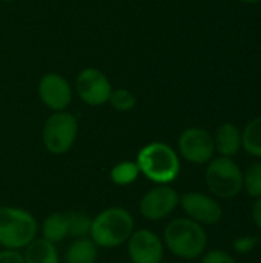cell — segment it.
Here are the masks:
<instances>
[{
    "instance_id": "cell-17",
    "label": "cell",
    "mask_w": 261,
    "mask_h": 263,
    "mask_svg": "<svg viewBox=\"0 0 261 263\" xmlns=\"http://www.w3.org/2000/svg\"><path fill=\"white\" fill-rule=\"evenodd\" d=\"M242 146L252 156L261 159V116L252 119L242 133Z\"/></svg>"
},
{
    "instance_id": "cell-16",
    "label": "cell",
    "mask_w": 261,
    "mask_h": 263,
    "mask_svg": "<svg viewBox=\"0 0 261 263\" xmlns=\"http://www.w3.org/2000/svg\"><path fill=\"white\" fill-rule=\"evenodd\" d=\"M98 247L91 240V237L74 239L72 243L66 248L65 263H97L98 260Z\"/></svg>"
},
{
    "instance_id": "cell-20",
    "label": "cell",
    "mask_w": 261,
    "mask_h": 263,
    "mask_svg": "<svg viewBox=\"0 0 261 263\" xmlns=\"http://www.w3.org/2000/svg\"><path fill=\"white\" fill-rule=\"evenodd\" d=\"M108 103L118 112H129L137 106V97L129 89L115 88V89H112Z\"/></svg>"
},
{
    "instance_id": "cell-27",
    "label": "cell",
    "mask_w": 261,
    "mask_h": 263,
    "mask_svg": "<svg viewBox=\"0 0 261 263\" xmlns=\"http://www.w3.org/2000/svg\"><path fill=\"white\" fill-rule=\"evenodd\" d=\"M0 2H5V3H8V2H14V0H0Z\"/></svg>"
},
{
    "instance_id": "cell-5",
    "label": "cell",
    "mask_w": 261,
    "mask_h": 263,
    "mask_svg": "<svg viewBox=\"0 0 261 263\" xmlns=\"http://www.w3.org/2000/svg\"><path fill=\"white\" fill-rule=\"evenodd\" d=\"M205 183L218 199H232L243 190V171L231 157H215L206 163Z\"/></svg>"
},
{
    "instance_id": "cell-15",
    "label": "cell",
    "mask_w": 261,
    "mask_h": 263,
    "mask_svg": "<svg viewBox=\"0 0 261 263\" xmlns=\"http://www.w3.org/2000/svg\"><path fill=\"white\" fill-rule=\"evenodd\" d=\"M42 237L54 245L60 243L66 237H69V227H68V213L55 211L45 217L40 225Z\"/></svg>"
},
{
    "instance_id": "cell-24",
    "label": "cell",
    "mask_w": 261,
    "mask_h": 263,
    "mask_svg": "<svg viewBox=\"0 0 261 263\" xmlns=\"http://www.w3.org/2000/svg\"><path fill=\"white\" fill-rule=\"evenodd\" d=\"M0 263H25L22 251L17 250H2L0 251Z\"/></svg>"
},
{
    "instance_id": "cell-4",
    "label": "cell",
    "mask_w": 261,
    "mask_h": 263,
    "mask_svg": "<svg viewBox=\"0 0 261 263\" xmlns=\"http://www.w3.org/2000/svg\"><path fill=\"white\" fill-rule=\"evenodd\" d=\"M38 222L32 213L17 206H0V247L25 250L38 236Z\"/></svg>"
},
{
    "instance_id": "cell-11",
    "label": "cell",
    "mask_w": 261,
    "mask_h": 263,
    "mask_svg": "<svg viewBox=\"0 0 261 263\" xmlns=\"http://www.w3.org/2000/svg\"><path fill=\"white\" fill-rule=\"evenodd\" d=\"M178 206H182L186 217L200 223L202 227L215 225L223 217L222 205L214 197L198 191H191L180 196Z\"/></svg>"
},
{
    "instance_id": "cell-28",
    "label": "cell",
    "mask_w": 261,
    "mask_h": 263,
    "mask_svg": "<svg viewBox=\"0 0 261 263\" xmlns=\"http://www.w3.org/2000/svg\"><path fill=\"white\" fill-rule=\"evenodd\" d=\"M160 263H165V262H160Z\"/></svg>"
},
{
    "instance_id": "cell-9",
    "label": "cell",
    "mask_w": 261,
    "mask_h": 263,
    "mask_svg": "<svg viewBox=\"0 0 261 263\" xmlns=\"http://www.w3.org/2000/svg\"><path fill=\"white\" fill-rule=\"evenodd\" d=\"M112 85L109 79L97 68H85L77 74L75 92L78 99L89 106H102L109 102Z\"/></svg>"
},
{
    "instance_id": "cell-2",
    "label": "cell",
    "mask_w": 261,
    "mask_h": 263,
    "mask_svg": "<svg viewBox=\"0 0 261 263\" xmlns=\"http://www.w3.org/2000/svg\"><path fill=\"white\" fill-rule=\"evenodd\" d=\"M135 163L140 170V176H145L155 185L172 183L182 170L178 153L165 142H151L145 145L138 151Z\"/></svg>"
},
{
    "instance_id": "cell-12",
    "label": "cell",
    "mask_w": 261,
    "mask_h": 263,
    "mask_svg": "<svg viewBox=\"0 0 261 263\" xmlns=\"http://www.w3.org/2000/svg\"><path fill=\"white\" fill-rule=\"evenodd\" d=\"M37 92L42 103L52 112L65 111L71 105L74 94L71 83L58 72L45 74L38 82Z\"/></svg>"
},
{
    "instance_id": "cell-14",
    "label": "cell",
    "mask_w": 261,
    "mask_h": 263,
    "mask_svg": "<svg viewBox=\"0 0 261 263\" xmlns=\"http://www.w3.org/2000/svg\"><path fill=\"white\" fill-rule=\"evenodd\" d=\"M22 254L25 263H60L57 245L38 236L23 250Z\"/></svg>"
},
{
    "instance_id": "cell-18",
    "label": "cell",
    "mask_w": 261,
    "mask_h": 263,
    "mask_svg": "<svg viewBox=\"0 0 261 263\" xmlns=\"http://www.w3.org/2000/svg\"><path fill=\"white\" fill-rule=\"evenodd\" d=\"M109 176L112 183H115L117 186H128L140 177V170L135 160H123L111 170Z\"/></svg>"
},
{
    "instance_id": "cell-25",
    "label": "cell",
    "mask_w": 261,
    "mask_h": 263,
    "mask_svg": "<svg viewBox=\"0 0 261 263\" xmlns=\"http://www.w3.org/2000/svg\"><path fill=\"white\" fill-rule=\"evenodd\" d=\"M252 219L255 222V225L261 230V197L257 199V202L254 203V208H252Z\"/></svg>"
},
{
    "instance_id": "cell-10",
    "label": "cell",
    "mask_w": 261,
    "mask_h": 263,
    "mask_svg": "<svg viewBox=\"0 0 261 263\" xmlns=\"http://www.w3.org/2000/svg\"><path fill=\"white\" fill-rule=\"evenodd\" d=\"M129 263H160L165 257L162 237L148 228L134 230L126 242Z\"/></svg>"
},
{
    "instance_id": "cell-22",
    "label": "cell",
    "mask_w": 261,
    "mask_h": 263,
    "mask_svg": "<svg viewBox=\"0 0 261 263\" xmlns=\"http://www.w3.org/2000/svg\"><path fill=\"white\" fill-rule=\"evenodd\" d=\"M202 263H237L235 259L225 250H211L205 251L202 256Z\"/></svg>"
},
{
    "instance_id": "cell-23",
    "label": "cell",
    "mask_w": 261,
    "mask_h": 263,
    "mask_svg": "<svg viewBox=\"0 0 261 263\" xmlns=\"http://www.w3.org/2000/svg\"><path fill=\"white\" fill-rule=\"evenodd\" d=\"M258 243V239L257 237H252V236H245V237H238L235 242H234V250L237 253H242V254H248L251 253Z\"/></svg>"
},
{
    "instance_id": "cell-26",
    "label": "cell",
    "mask_w": 261,
    "mask_h": 263,
    "mask_svg": "<svg viewBox=\"0 0 261 263\" xmlns=\"http://www.w3.org/2000/svg\"><path fill=\"white\" fill-rule=\"evenodd\" d=\"M240 2H243V3H260L261 0H240Z\"/></svg>"
},
{
    "instance_id": "cell-3",
    "label": "cell",
    "mask_w": 261,
    "mask_h": 263,
    "mask_svg": "<svg viewBox=\"0 0 261 263\" xmlns=\"http://www.w3.org/2000/svg\"><path fill=\"white\" fill-rule=\"evenodd\" d=\"M135 222L123 206H111L92 217L89 237L98 248H118L128 242Z\"/></svg>"
},
{
    "instance_id": "cell-13",
    "label": "cell",
    "mask_w": 261,
    "mask_h": 263,
    "mask_svg": "<svg viewBox=\"0 0 261 263\" xmlns=\"http://www.w3.org/2000/svg\"><path fill=\"white\" fill-rule=\"evenodd\" d=\"M214 137L215 151L222 157H234L242 149V131L234 123H222Z\"/></svg>"
},
{
    "instance_id": "cell-1",
    "label": "cell",
    "mask_w": 261,
    "mask_h": 263,
    "mask_svg": "<svg viewBox=\"0 0 261 263\" xmlns=\"http://www.w3.org/2000/svg\"><path fill=\"white\" fill-rule=\"evenodd\" d=\"M163 245L172 256L183 260H194L203 256L208 247L205 227L189 217H177L163 230Z\"/></svg>"
},
{
    "instance_id": "cell-21",
    "label": "cell",
    "mask_w": 261,
    "mask_h": 263,
    "mask_svg": "<svg viewBox=\"0 0 261 263\" xmlns=\"http://www.w3.org/2000/svg\"><path fill=\"white\" fill-rule=\"evenodd\" d=\"M243 188L245 191L255 199L261 197V162L252 163L246 173H243Z\"/></svg>"
},
{
    "instance_id": "cell-19",
    "label": "cell",
    "mask_w": 261,
    "mask_h": 263,
    "mask_svg": "<svg viewBox=\"0 0 261 263\" xmlns=\"http://www.w3.org/2000/svg\"><path fill=\"white\" fill-rule=\"evenodd\" d=\"M92 219L83 211H72L68 213V227H69V237L82 239L89 236Z\"/></svg>"
},
{
    "instance_id": "cell-8",
    "label": "cell",
    "mask_w": 261,
    "mask_h": 263,
    "mask_svg": "<svg viewBox=\"0 0 261 263\" xmlns=\"http://www.w3.org/2000/svg\"><path fill=\"white\" fill-rule=\"evenodd\" d=\"M178 154L189 163L206 165L214 159V137L203 128H186L178 137Z\"/></svg>"
},
{
    "instance_id": "cell-7",
    "label": "cell",
    "mask_w": 261,
    "mask_h": 263,
    "mask_svg": "<svg viewBox=\"0 0 261 263\" xmlns=\"http://www.w3.org/2000/svg\"><path fill=\"white\" fill-rule=\"evenodd\" d=\"M180 205V194L169 185H157L145 193L138 202V213L145 220L160 222L168 219Z\"/></svg>"
},
{
    "instance_id": "cell-6",
    "label": "cell",
    "mask_w": 261,
    "mask_h": 263,
    "mask_svg": "<svg viewBox=\"0 0 261 263\" xmlns=\"http://www.w3.org/2000/svg\"><path fill=\"white\" fill-rule=\"evenodd\" d=\"M78 136V120L74 114L65 111L52 112L43 123L42 140L48 153L62 156L71 151Z\"/></svg>"
}]
</instances>
